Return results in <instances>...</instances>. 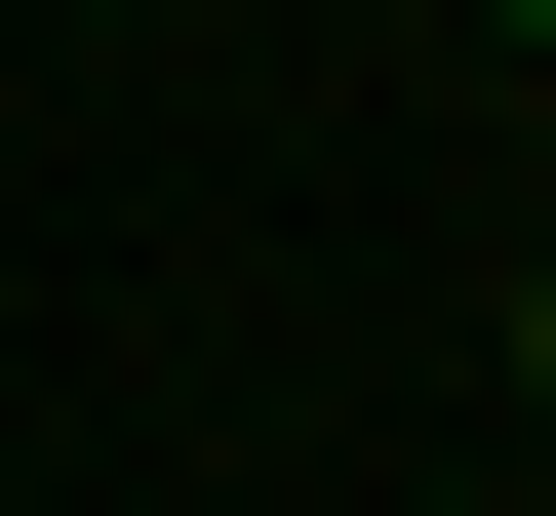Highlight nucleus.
Listing matches in <instances>:
<instances>
[{
  "mask_svg": "<svg viewBox=\"0 0 556 516\" xmlns=\"http://www.w3.org/2000/svg\"><path fill=\"white\" fill-rule=\"evenodd\" d=\"M517 398H556V239H517Z\"/></svg>",
  "mask_w": 556,
  "mask_h": 516,
  "instance_id": "1",
  "label": "nucleus"
},
{
  "mask_svg": "<svg viewBox=\"0 0 556 516\" xmlns=\"http://www.w3.org/2000/svg\"><path fill=\"white\" fill-rule=\"evenodd\" d=\"M477 40H517V80H556V0H477Z\"/></svg>",
  "mask_w": 556,
  "mask_h": 516,
  "instance_id": "2",
  "label": "nucleus"
},
{
  "mask_svg": "<svg viewBox=\"0 0 556 516\" xmlns=\"http://www.w3.org/2000/svg\"><path fill=\"white\" fill-rule=\"evenodd\" d=\"M517 199H556V80H517Z\"/></svg>",
  "mask_w": 556,
  "mask_h": 516,
  "instance_id": "3",
  "label": "nucleus"
},
{
  "mask_svg": "<svg viewBox=\"0 0 556 516\" xmlns=\"http://www.w3.org/2000/svg\"><path fill=\"white\" fill-rule=\"evenodd\" d=\"M278 40H358V0H278Z\"/></svg>",
  "mask_w": 556,
  "mask_h": 516,
  "instance_id": "4",
  "label": "nucleus"
}]
</instances>
